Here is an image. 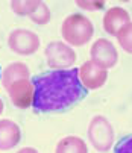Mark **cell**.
Wrapping results in <instances>:
<instances>
[{"mask_svg":"<svg viewBox=\"0 0 132 153\" xmlns=\"http://www.w3.org/2000/svg\"><path fill=\"white\" fill-rule=\"evenodd\" d=\"M41 5L40 0H14L11 2V8L18 15H32L35 9Z\"/></svg>","mask_w":132,"mask_h":153,"instance_id":"cell-13","label":"cell"},{"mask_svg":"<svg viewBox=\"0 0 132 153\" xmlns=\"http://www.w3.org/2000/svg\"><path fill=\"white\" fill-rule=\"evenodd\" d=\"M21 132L17 123L0 120V150H11L20 143Z\"/></svg>","mask_w":132,"mask_h":153,"instance_id":"cell-10","label":"cell"},{"mask_svg":"<svg viewBox=\"0 0 132 153\" xmlns=\"http://www.w3.org/2000/svg\"><path fill=\"white\" fill-rule=\"evenodd\" d=\"M128 23H129V14L120 6H114L105 12L103 27L109 35H117L119 30Z\"/></svg>","mask_w":132,"mask_h":153,"instance_id":"cell-9","label":"cell"},{"mask_svg":"<svg viewBox=\"0 0 132 153\" xmlns=\"http://www.w3.org/2000/svg\"><path fill=\"white\" fill-rule=\"evenodd\" d=\"M46 59L50 68L67 70L76 62L78 56L70 46L61 41H52L46 47Z\"/></svg>","mask_w":132,"mask_h":153,"instance_id":"cell-4","label":"cell"},{"mask_svg":"<svg viewBox=\"0 0 132 153\" xmlns=\"http://www.w3.org/2000/svg\"><path fill=\"white\" fill-rule=\"evenodd\" d=\"M116 36H117V39L120 42L122 49L125 52H128V53H132V23L131 21L119 30V33Z\"/></svg>","mask_w":132,"mask_h":153,"instance_id":"cell-14","label":"cell"},{"mask_svg":"<svg viewBox=\"0 0 132 153\" xmlns=\"http://www.w3.org/2000/svg\"><path fill=\"white\" fill-rule=\"evenodd\" d=\"M114 150L116 153H132V135L125 137L122 141H119Z\"/></svg>","mask_w":132,"mask_h":153,"instance_id":"cell-16","label":"cell"},{"mask_svg":"<svg viewBox=\"0 0 132 153\" xmlns=\"http://www.w3.org/2000/svg\"><path fill=\"white\" fill-rule=\"evenodd\" d=\"M3 109H5V105H3V100H2V99H0V114H2V112H3Z\"/></svg>","mask_w":132,"mask_h":153,"instance_id":"cell-19","label":"cell"},{"mask_svg":"<svg viewBox=\"0 0 132 153\" xmlns=\"http://www.w3.org/2000/svg\"><path fill=\"white\" fill-rule=\"evenodd\" d=\"M11 102L20 108V109H26L32 106L34 102V83L29 79H21L14 82L6 88Z\"/></svg>","mask_w":132,"mask_h":153,"instance_id":"cell-8","label":"cell"},{"mask_svg":"<svg viewBox=\"0 0 132 153\" xmlns=\"http://www.w3.org/2000/svg\"><path fill=\"white\" fill-rule=\"evenodd\" d=\"M29 68L28 65L23 62H12L2 71V83L5 88H8L9 85H12L17 80L21 79H29Z\"/></svg>","mask_w":132,"mask_h":153,"instance_id":"cell-11","label":"cell"},{"mask_svg":"<svg viewBox=\"0 0 132 153\" xmlns=\"http://www.w3.org/2000/svg\"><path fill=\"white\" fill-rule=\"evenodd\" d=\"M64 39L72 46H84L94 33L93 23L82 14H72L64 20L61 26Z\"/></svg>","mask_w":132,"mask_h":153,"instance_id":"cell-2","label":"cell"},{"mask_svg":"<svg viewBox=\"0 0 132 153\" xmlns=\"http://www.w3.org/2000/svg\"><path fill=\"white\" fill-rule=\"evenodd\" d=\"M29 17H31V20L34 21L35 25H46V23H49V20H50V11H49L46 3L41 2V5L35 9V12L32 15H29Z\"/></svg>","mask_w":132,"mask_h":153,"instance_id":"cell-15","label":"cell"},{"mask_svg":"<svg viewBox=\"0 0 132 153\" xmlns=\"http://www.w3.org/2000/svg\"><path fill=\"white\" fill-rule=\"evenodd\" d=\"M108 79V70L99 67L93 61H87L79 68V80L87 90H97L105 85Z\"/></svg>","mask_w":132,"mask_h":153,"instance_id":"cell-7","label":"cell"},{"mask_svg":"<svg viewBox=\"0 0 132 153\" xmlns=\"http://www.w3.org/2000/svg\"><path fill=\"white\" fill-rule=\"evenodd\" d=\"M76 5L79 8L85 9V11H96V9H102L105 6L103 2H88V0H85V2H84V0H78Z\"/></svg>","mask_w":132,"mask_h":153,"instance_id":"cell-17","label":"cell"},{"mask_svg":"<svg viewBox=\"0 0 132 153\" xmlns=\"http://www.w3.org/2000/svg\"><path fill=\"white\" fill-rule=\"evenodd\" d=\"M34 111H64L87 96V88L79 80V68L52 70L37 76L34 80Z\"/></svg>","mask_w":132,"mask_h":153,"instance_id":"cell-1","label":"cell"},{"mask_svg":"<svg viewBox=\"0 0 132 153\" xmlns=\"http://www.w3.org/2000/svg\"><path fill=\"white\" fill-rule=\"evenodd\" d=\"M90 53H91V61L105 70L113 68L117 64V59H119V55H117L114 44L111 41L105 39V38H99L94 42L91 46Z\"/></svg>","mask_w":132,"mask_h":153,"instance_id":"cell-6","label":"cell"},{"mask_svg":"<svg viewBox=\"0 0 132 153\" xmlns=\"http://www.w3.org/2000/svg\"><path fill=\"white\" fill-rule=\"evenodd\" d=\"M17 153H38V150L34 147H25V149H20Z\"/></svg>","mask_w":132,"mask_h":153,"instance_id":"cell-18","label":"cell"},{"mask_svg":"<svg viewBox=\"0 0 132 153\" xmlns=\"http://www.w3.org/2000/svg\"><path fill=\"white\" fill-rule=\"evenodd\" d=\"M55 153H88V147L79 137H65L56 144Z\"/></svg>","mask_w":132,"mask_h":153,"instance_id":"cell-12","label":"cell"},{"mask_svg":"<svg viewBox=\"0 0 132 153\" xmlns=\"http://www.w3.org/2000/svg\"><path fill=\"white\" fill-rule=\"evenodd\" d=\"M88 140L99 152H108L114 141L113 126L103 115H96L88 126Z\"/></svg>","mask_w":132,"mask_h":153,"instance_id":"cell-3","label":"cell"},{"mask_svg":"<svg viewBox=\"0 0 132 153\" xmlns=\"http://www.w3.org/2000/svg\"><path fill=\"white\" fill-rule=\"evenodd\" d=\"M8 46L17 55H34L40 47V38L29 29H15L8 36Z\"/></svg>","mask_w":132,"mask_h":153,"instance_id":"cell-5","label":"cell"}]
</instances>
